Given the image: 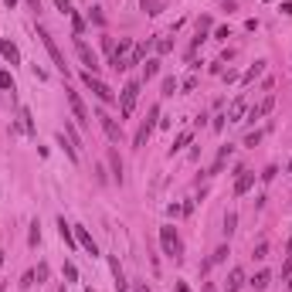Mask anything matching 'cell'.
I'll return each instance as SVG.
<instances>
[{
  "mask_svg": "<svg viewBox=\"0 0 292 292\" xmlns=\"http://www.w3.org/2000/svg\"><path fill=\"white\" fill-rule=\"evenodd\" d=\"M235 225H238V217H235V214H228V217H225V235H231Z\"/></svg>",
  "mask_w": 292,
  "mask_h": 292,
  "instance_id": "cell-28",
  "label": "cell"
},
{
  "mask_svg": "<svg viewBox=\"0 0 292 292\" xmlns=\"http://www.w3.org/2000/svg\"><path fill=\"white\" fill-rule=\"evenodd\" d=\"M85 85H89V89L95 92V95H99L102 102H116V92L109 89V85H105V82H102V79H95L92 71H85Z\"/></svg>",
  "mask_w": 292,
  "mask_h": 292,
  "instance_id": "cell-5",
  "label": "cell"
},
{
  "mask_svg": "<svg viewBox=\"0 0 292 292\" xmlns=\"http://www.w3.org/2000/svg\"><path fill=\"white\" fill-rule=\"evenodd\" d=\"M241 282H245V272L231 269V275H228V292H238V289H241Z\"/></svg>",
  "mask_w": 292,
  "mask_h": 292,
  "instance_id": "cell-14",
  "label": "cell"
},
{
  "mask_svg": "<svg viewBox=\"0 0 292 292\" xmlns=\"http://www.w3.org/2000/svg\"><path fill=\"white\" fill-rule=\"evenodd\" d=\"M4 4H7V7H14V4H17V0H4Z\"/></svg>",
  "mask_w": 292,
  "mask_h": 292,
  "instance_id": "cell-36",
  "label": "cell"
},
{
  "mask_svg": "<svg viewBox=\"0 0 292 292\" xmlns=\"http://www.w3.org/2000/svg\"><path fill=\"white\" fill-rule=\"evenodd\" d=\"M259 139H262V133H248V136H245V146H255Z\"/></svg>",
  "mask_w": 292,
  "mask_h": 292,
  "instance_id": "cell-32",
  "label": "cell"
},
{
  "mask_svg": "<svg viewBox=\"0 0 292 292\" xmlns=\"http://www.w3.org/2000/svg\"><path fill=\"white\" fill-rule=\"evenodd\" d=\"M0 89H14V79H11V71H0Z\"/></svg>",
  "mask_w": 292,
  "mask_h": 292,
  "instance_id": "cell-27",
  "label": "cell"
},
{
  "mask_svg": "<svg viewBox=\"0 0 292 292\" xmlns=\"http://www.w3.org/2000/svg\"><path fill=\"white\" fill-rule=\"evenodd\" d=\"M38 238H41V228H38V221L31 225V245H38Z\"/></svg>",
  "mask_w": 292,
  "mask_h": 292,
  "instance_id": "cell-31",
  "label": "cell"
},
{
  "mask_svg": "<svg viewBox=\"0 0 292 292\" xmlns=\"http://www.w3.org/2000/svg\"><path fill=\"white\" fill-rule=\"evenodd\" d=\"M75 51H79V58H82V65L89 68L92 75H95V68H99V58H95V51H92L85 41H75Z\"/></svg>",
  "mask_w": 292,
  "mask_h": 292,
  "instance_id": "cell-8",
  "label": "cell"
},
{
  "mask_svg": "<svg viewBox=\"0 0 292 292\" xmlns=\"http://www.w3.org/2000/svg\"><path fill=\"white\" fill-rule=\"evenodd\" d=\"M113 275H116V289L129 292V289H126V279H123V269H119V262H116V259H113Z\"/></svg>",
  "mask_w": 292,
  "mask_h": 292,
  "instance_id": "cell-17",
  "label": "cell"
},
{
  "mask_svg": "<svg viewBox=\"0 0 292 292\" xmlns=\"http://www.w3.org/2000/svg\"><path fill=\"white\" fill-rule=\"evenodd\" d=\"M289 292H292V275H289Z\"/></svg>",
  "mask_w": 292,
  "mask_h": 292,
  "instance_id": "cell-38",
  "label": "cell"
},
{
  "mask_svg": "<svg viewBox=\"0 0 292 292\" xmlns=\"http://www.w3.org/2000/svg\"><path fill=\"white\" fill-rule=\"evenodd\" d=\"M109 163H113V177L123 184V160H119V153H116V150H109Z\"/></svg>",
  "mask_w": 292,
  "mask_h": 292,
  "instance_id": "cell-15",
  "label": "cell"
},
{
  "mask_svg": "<svg viewBox=\"0 0 292 292\" xmlns=\"http://www.w3.org/2000/svg\"><path fill=\"white\" fill-rule=\"evenodd\" d=\"M262 71H265V61H255V65L248 68V75H245V85H248V82H255V79L262 75Z\"/></svg>",
  "mask_w": 292,
  "mask_h": 292,
  "instance_id": "cell-18",
  "label": "cell"
},
{
  "mask_svg": "<svg viewBox=\"0 0 292 292\" xmlns=\"http://www.w3.org/2000/svg\"><path fill=\"white\" fill-rule=\"evenodd\" d=\"M0 55L7 58L11 65H17V61H21V51H17V45H11V41H4V38H0Z\"/></svg>",
  "mask_w": 292,
  "mask_h": 292,
  "instance_id": "cell-13",
  "label": "cell"
},
{
  "mask_svg": "<svg viewBox=\"0 0 292 292\" xmlns=\"http://www.w3.org/2000/svg\"><path fill=\"white\" fill-rule=\"evenodd\" d=\"M228 157H231V146H221V153H217V160H214L211 173H221V167H225V163H228Z\"/></svg>",
  "mask_w": 292,
  "mask_h": 292,
  "instance_id": "cell-16",
  "label": "cell"
},
{
  "mask_svg": "<svg viewBox=\"0 0 292 292\" xmlns=\"http://www.w3.org/2000/svg\"><path fill=\"white\" fill-rule=\"evenodd\" d=\"M0 265H4V251H0Z\"/></svg>",
  "mask_w": 292,
  "mask_h": 292,
  "instance_id": "cell-39",
  "label": "cell"
},
{
  "mask_svg": "<svg viewBox=\"0 0 292 292\" xmlns=\"http://www.w3.org/2000/svg\"><path fill=\"white\" fill-rule=\"evenodd\" d=\"M157 71H160V61H157V58H150V61L143 65V75H146V79H153Z\"/></svg>",
  "mask_w": 292,
  "mask_h": 292,
  "instance_id": "cell-20",
  "label": "cell"
},
{
  "mask_svg": "<svg viewBox=\"0 0 292 292\" xmlns=\"http://www.w3.org/2000/svg\"><path fill=\"white\" fill-rule=\"evenodd\" d=\"M245 113H248V102L245 99H235V102H231V109H228V119H231V123H241Z\"/></svg>",
  "mask_w": 292,
  "mask_h": 292,
  "instance_id": "cell-9",
  "label": "cell"
},
{
  "mask_svg": "<svg viewBox=\"0 0 292 292\" xmlns=\"http://www.w3.org/2000/svg\"><path fill=\"white\" fill-rule=\"evenodd\" d=\"M160 245H163V255H170V259H180V238L173 228H160Z\"/></svg>",
  "mask_w": 292,
  "mask_h": 292,
  "instance_id": "cell-4",
  "label": "cell"
},
{
  "mask_svg": "<svg viewBox=\"0 0 292 292\" xmlns=\"http://www.w3.org/2000/svg\"><path fill=\"white\" fill-rule=\"evenodd\" d=\"M75 238H79V245L89 251V255H99V248H95V241H92V235L85 231V228H75Z\"/></svg>",
  "mask_w": 292,
  "mask_h": 292,
  "instance_id": "cell-11",
  "label": "cell"
},
{
  "mask_svg": "<svg viewBox=\"0 0 292 292\" xmlns=\"http://www.w3.org/2000/svg\"><path fill=\"white\" fill-rule=\"evenodd\" d=\"M21 126L27 129V133H34V126H31V113H27V109H21Z\"/></svg>",
  "mask_w": 292,
  "mask_h": 292,
  "instance_id": "cell-26",
  "label": "cell"
},
{
  "mask_svg": "<svg viewBox=\"0 0 292 292\" xmlns=\"http://www.w3.org/2000/svg\"><path fill=\"white\" fill-rule=\"evenodd\" d=\"M58 231H61V241H65V245H71V231H68L65 217H58Z\"/></svg>",
  "mask_w": 292,
  "mask_h": 292,
  "instance_id": "cell-23",
  "label": "cell"
},
{
  "mask_svg": "<svg viewBox=\"0 0 292 292\" xmlns=\"http://www.w3.org/2000/svg\"><path fill=\"white\" fill-rule=\"evenodd\" d=\"M269 282H272V272H259V275L251 279V285H255V289H265Z\"/></svg>",
  "mask_w": 292,
  "mask_h": 292,
  "instance_id": "cell-19",
  "label": "cell"
},
{
  "mask_svg": "<svg viewBox=\"0 0 292 292\" xmlns=\"http://www.w3.org/2000/svg\"><path fill=\"white\" fill-rule=\"evenodd\" d=\"M265 255H269V245L259 241V245H255V259H265Z\"/></svg>",
  "mask_w": 292,
  "mask_h": 292,
  "instance_id": "cell-29",
  "label": "cell"
},
{
  "mask_svg": "<svg viewBox=\"0 0 292 292\" xmlns=\"http://www.w3.org/2000/svg\"><path fill=\"white\" fill-rule=\"evenodd\" d=\"M157 119H160V105H153V109H150V116L143 119V126H139V133H136V139H133V146H136V150H143V146H146V139H150V133L157 129Z\"/></svg>",
  "mask_w": 292,
  "mask_h": 292,
  "instance_id": "cell-3",
  "label": "cell"
},
{
  "mask_svg": "<svg viewBox=\"0 0 292 292\" xmlns=\"http://www.w3.org/2000/svg\"><path fill=\"white\" fill-rule=\"evenodd\" d=\"M177 92V79H163V95H173Z\"/></svg>",
  "mask_w": 292,
  "mask_h": 292,
  "instance_id": "cell-25",
  "label": "cell"
},
{
  "mask_svg": "<svg viewBox=\"0 0 292 292\" xmlns=\"http://www.w3.org/2000/svg\"><path fill=\"white\" fill-rule=\"evenodd\" d=\"M282 275H292V255L285 259V265H282Z\"/></svg>",
  "mask_w": 292,
  "mask_h": 292,
  "instance_id": "cell-34",
  "label": "cell"
},
{
  "mask_svg": "<svg viewBox=\"0 0 292 292\" xmlns=\"http://www.w3.org/2000/svg\"><path fill=\"white\" fill-rule=\"evenodd\" d=\"M282 11H285V14H289V17H292V4H282Z\"/></svg>",
  "mask_w": 292,
  "mask_h": 292,
  "instance_id": "cell-35",
  "label": "cell"
},
{
  "mask_svg": "<svg viewBox=\"0 0 292 292\" xmlns=\"http://www.w3.org/2000/svg\"><path fill=\"white\" fill-rule=\"evenodd\" d=\"M272 109H275V99H272V95H269V99L262 102V105H255V109L248 113V123H255V119H262V116H269Z\"/></svg>",
  "mask_w": 292,
  "mask_h": 292,
  "instance_id": "cell-10",
  "label": "cell"
},
{
  "mask_svg": "<svg viewBox=\"0 0 292 292\" xmlns=\"http://www.w3.org/2000/svg\"><path fill=\"white\" fill-rule=\"evenodd\" d=\"M255 184V173H248V170H241V177L235 180V197H241V194H248V187Z\"/></svg>",
  "mask_w": 292,
  "mask_h": 292,
  "instance_id": "cell-12",
  "label": "cell"
},
{
  "mask_svg": "<svg viewBox=\"0 0 292 292\" xmlns=\"http://www.w3.org/2000/svg\"><path fill=\"white\" fill-rule=\"evenodd\" d=\"M65 95H68V105H71L75 119H79L82 126H89V123H92V116H89V109H85V102L79 99V92H68V89H65Z\"/></svg>",
  "mask_w": 292,
  "mask_h": 292,
  "instance_id": "cell-6",
  "label": "cell"
},
{
  "mask_svg": "<svg viewBox=\"0 0 292 292\" xmlns=\"http://www.w3.org/2000/svg\"><path fill=\"white\" fill-rule=\"evenodd\" d=\"M95 119L102 123V129H105V136H109L113 143H119V133H123V123H116V119H113L109 113H99Z\"/></svg>",
  "mask_w": 292,
  "mask_h": 292,
  "instance_id": "cell-7",
  "label": "cell"
},
{
  "mask_svg": "<svg viewBox=\"0 0 292 292\" xmlns=\"http://www.w3.org/2000/svg\"><path fill=\"white\" fill-rule=\"evenodd\" d=\"M139 7L146 14H160V0H139Z\"/></svg>",
  "mask_w": 292,
  "mask_h": 292,
  "instance_id": "cell-22",
  "label": "cell"
},
{
  "mask_svg": "<svg viewBox=\"0 0 292 292\" xmlns=\"http://www.w3.org/2000/svg\"><path fill=\"white\" fill-rule=\"evenodd\" d=\"M21 285H24V289H31V285H34V272H27V275H24Z\"/></svg>",
  "mask_w": 292,
  "mask_h": 292,
  "instance_id": "cell-33",
  "label": "cell"
},
{
  "mask_svg": "<svg viewBox=\"0 0 292 292\" xmlns=\"http://www.w3.org/2000/svg\"><path fill=\"white\" fill-rule=\"evenodd\" d=\"M225 259H228V248L221 245V248H217V251H214V255H211V262H207V265H221V262H225Z\"/></svg>",
  "mask_w": 292,
  "mask_h": 292,
  "instance_id": "cell-21",
  "label": "cell"
},
{
  "mask_svg": "<svg viewBox=\"0 0 292 292\" xmlns=\"http://www.w3.org/2000/svg\"><path fill=\"white\" fill-rule=\"evenodd\" d=\"M58 11H61V14H68V17L75 14V11H71V4H68V0H58Z\"/></svg>",
  "mask_w": 292,
  "mask_h": 292,
  "instance_id": "cell-30",
  "label": "cell"
},
{
  "mask_svg": "<svg viewBox=\"0 0 292 292\" xmlns=\"http://www.w3.org/2000/svg\"><path fill=\"white\" fill-rule=\"evenodd\" d=\"M136 292H146V285H139V289H136Z\"/></svg>",
  "mask_w": 292,
  "mask_h": 292,
  "instance_id": "cell-37",
  "label": "cell"
},
{
  "mask_svg": "<svg viewBox=\"0 0 292 292\" xmlns=\"http://www.w3.org/2000/svg\"><path fill=\"white\" fill-rule=\"evenodd\" d=\"M136 99H139V82H129V85L119 92V116H123V119H129V116H133ZM123 119H119V123H123Z\"/></svg>",
  "mask_w": 292,
  "mask_h": 292,
  "instance_id": "cell-1",
  "label": "cell"
},
{
  "mask_svg": "<svg viewBox=\"0 0 292 292\" xmlns=\"http://www.w3.org/2000/svg\"><path fill=\"white\" fill-rule=\"evenodd\" d=\"M38 38H41V45L48 48V55H51V61H55V68L61 71V75H68V65H65V58H61V51H58V45H55V38L45 31V27H38Z\"/></svg>",
  "mask_w": 292,
  "mask_h": 292,
  "instance_id": "cell-2",
  "label": "cell"
},
{
  "mask_svg": "<svg viewBox=\"0 0 292 292\" xmlns=\"http://www.w3.org/2000/svg\"><path fill=\"white\" fill-rule=\"evenodd\" d=\"M187 143H191V133H180V136H177V143H173V153H177V150H184Z\"/></svg>",
  "mask_w": 292,
  "mask_h": 292,
  "instance_id": "cell-24",
  "label": "cell"
}]
</instances>
